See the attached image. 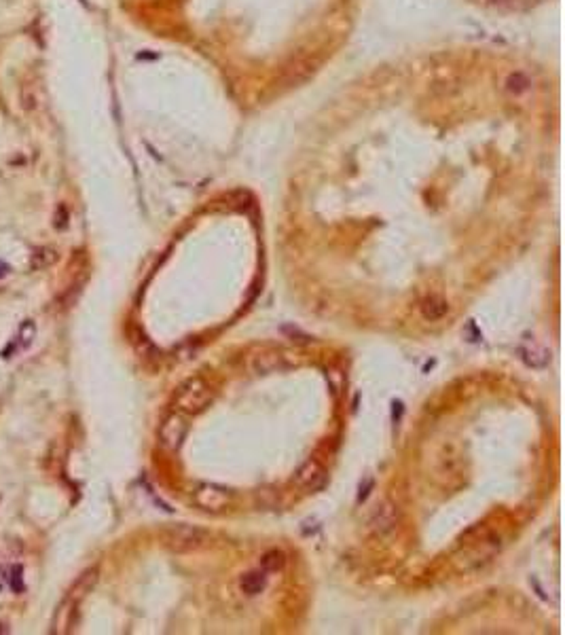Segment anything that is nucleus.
<instances>
[{"label": "nucleus", "mask_w": 565, "mask_h": 635, "mask_svg": "<svg viewBox=\"0 0 565 635\" xmlns=\"http://www.w3.org/2000/svg\"><path fill=\"white\" fill-rule=\"evenodd\" d=\"M186 432H189V424L182 417V413H172L163 419V424L159 428V441L165 449L176 451V449H180Z\"/></svg>", "instance_id": "5"}, {"label": "nucleus", "mask_w": 565, "mask_h": 635, "mask_svg": "<svg viewBox=\"0 0 565 635\" xmlns=\"http://www.w3.org/2000/svg\"><path fill=\"white\" fill-rule=\"evenodd\" d=\"M396 523H398V510H396V506H394L392 502L381 504V508H379V510L373 514V519H371V528H373L379 536H385V534L394 532Z\"/></svg>", "instance_id": "8"}, {"label": "nucleus", "mask_w": 565, "mask_h": 635, "mask_svg": "<svg viewBox=\"0 0 565 635\" xmlns=\"http://www.w3.org/2000/svg\"><path fill=\"white\" fill-rule=\"evenodd\" d=\"M447 311H449V305L440 297H428L421 303V315H423V320H428V322L443 320V318L447 315Z\"/></svg>", "instance_id": "12"}, {"label": "nucleus", "mask_w": 565, "mask_h": 635, "mask_svg": "<svg viewBox=\"0 0 565 635\" xmlns=\"http://www.w3.org/2000/svg\"><path fill=\"white\" fill-rule=\"evenodd\" d=\"M9 273H11V267H9L5 261H0V280H5Z\"/></svg>", "instance_id": "19"}, {"label": "nucleus", "mask_w": 565, "mask_h": 635, "mask_svg": "<svg viewBox=\"0 0 565 635\" xmlns=\"http://www.w3.org/2000/svg\"><path fill=\"white\" fill-rule=\"evenodd\" d=\"M286 565V555L277 551V548H271V551L263 553L261 557V570L267 574V572H279L281 568Z\"/></svg>", "instance_id": "14"}, {"label": "nucleus", "mask_w": 565, "mask_h": 635, "mask_svg": "<svg viewBox=\"0 0 565 635\" xmlns=\"http://www.w3.org/2000/svg\"><path fill=\"white\" fill-rule=\"evenodd\" d=\"M9 585L15 593L23 591V568L21 565H13L9 570Z\"/></svg>", "instance_id": "16"}, {"label": "nucleus", "mask_w": 565, "mask_h": 635, "mask_svg": "<svg viewBox=\"0 0 565 635\" xmlns=\"http://www.w3.org/2000/svg\"><path fill=\"white\" fill-rule=\"evenodd\" d=\"M212 398H214V390L204 377H191L178 388L174 405L178 413L197 415V413L206 411V407H210Z\"/></svg>", "instance_id": "1"}, {"label": "nucleus", "mask_w": 565, "mask_h": 635, "mask_svg": "<svg viewBox=\"0 0 565 635\" xmlns=\"http://www.w3.org/2000/svg\"><path fill=\"white\" fill-rule=\"evenodd\" d=\"M250 371L257 373V375H269V373H275L279 368H284V356H281L277 350H261L257 354L250 356Z\"/></svg>", "instance_id": "7"}, {"label": "nucleus", "mask_w": 565, "mask_h": 635, "mask_svg": "<svg viewBox=\"0 0 565 635\" xmlns=\"http://www.w3.org/2000/svg\"><path fill=\"white\" fill-rule=\"evenodd\" d=\"M9 585V568L0 565V593H3Z\"/></svg>", "instance_id": "18"}, {"label": "nucleus", "mask_w": 565, "mask_h": 635, "mask_svg": "<svg viewBox=\"0 0 565 635\" xmlns=\"http://www.w3.org/2000/svg\"><path fill=\"white\" fill-rule=\"evenodd\" d=\"M36 339V324L32 320H23L21 326H19V333H17V343L21 350H28L30 345L34 343Z\"/></svg>", "instance_id": "15"}, {"label": "nucleus", "mask_w": 565, "mask_h": 635, "mask_svg": "<svg viewBox=\"0 0 565 635\" xmlns=\"http://www.w3.org/2000/svg\"><path fill=\"white\" fill-rule=\"evenodd\" d=\"M98 579H100V570L98 568H89L87 572H83L76 579V583L72 585V589L68 591V597H72L76 601L85 599L94 591V587L98 585Z\"/></svg>", "instance_id": "9"}, {"label": "nucleus", "mask_w": 565, "mask_h": 635, "mask_svg": "<svg viewBox=\"0 0 565 635\" xmlns=\"http://www.w3.org/2000/svg\"><path fill=\"white\" fill-rule=\"evenodd\" d=\"M267 587V576L263 570H252V572H246L242 579H239V591L248 597H254L263 593Z\"/></svg>", "instance_id": "11"}, {"label": "nucleus", "mask_w": 565, "mask_h": 635, "mask_svg": "<svg viewBox=\"0 0 565 635\" xmlns=\"http://www.w3.org/2000/svg\"><path fill=\"white\" fill-rule=\"evenodd\" d=\"M165 544L176 553H195L212 544V534L197 525H174L165 532Z\"/></svg>", "instance_id": "2"}, {"label": "nucleus", "mask_w": 565, "mask_h": 635, "mask_svg": "<svg viewBox=\"0 0 565 635\" xmlns=\"http://www.w3.org/2000/svg\"><path fill=\"white\" fill-rule=\"evenodd\" d=\"M78 603L76 599L72 597H64V601L58 605V610H55V616H53V633H72L74 627H76V618H78Z\"/></svg>", "instance_id": "6"}, {"label": "nucleus", "mask_w": 565, "mask_h": 635, "mask_svg": "<svg viewBox=\"0 0 565 635\" xmlns=\"http://www.w3.org/2000/svg\"><path fill=\"white\" fill-rule=\"evenodd\" d=\"M66 220H68V212H66L64 206H60V208H58V214H55V227L64 229V227H66Z\"/></svg>", "instance_id": "17"}, {"label": "nucleus", "mask_w": 565, "mask_h": 635, "mask_svg": "<svg viewBox=\"0 0 565 635\" xmlns=\"http://www.w3.org/2000/svg\"><path fill=\"white\" fill-rule=\"evenodd\" d=\"M193 502L200 506L202 510L208 512H220L231 504V494L227 489H222L218 485H202L195 489Z\"/></svg>", "instance_id": "4"}, {"label": "nucleus", "mask_w": 565, "mask_h": 635, "mask_svg": "<svg viewBox=\"0 0 565 635\" xmlns=\"http://www.w3.org/2000/svg\"><path fill=\"white\" fill-rule=\"evenodd\" d=\"M493 3H502V0H493Z\"/></svg>", "instance_id": "21"}, {"label": "nucleus", "mask_w": 565, "mask_h": 635, "mask_svg": "<svg viewBox=\"0 0 565 635\" xmlns=\"http://www.w3.org/2000/svg\"><path fill=\"white\" fill-rule=\"evenodd\" d=\"M19 104L25 112H36L39 106H41V92H39V85L36 81H30L25 79L21 81L19 85Z\"/></svg>", "instance_id": "10"}, {"label": "nucleus", "mask_w": 565, "mask_h": 635, "mask_svg": "<svg viewBox=\"0 0 565 635\" xmlns=\"http://www.w3.org/2000/svg\"><path fill=\"white\" fill-rule=\"evenodd\" d=\"M7 631H9V629H7L5 625H0V633H7Z\"/></svg>", "instance_id": "20"}, {"label": "nucleus", "mask_w": 565, "mask_h": 635, "mask_svg": "<svg viewBox=\"0 0 565 635\" xmlns=\"http://www.w3.org/2000/svg\"><path fill=\"white\" fill-rule=\"evenodd\" d=\"M58 258H60V254H58V250H55V248H51V246H41V248H36V250L32 252L30 267H32L34 271H45V269H49L51 265L58 263Z\"/></svg>", "instance_id": "13"}, {"label": "nucleus", "mask_w": 565, "mask_h": 635, "mask_svg": "<svg viewBox=\"0 0 565 635\" xmlns=\"http://www.w3.org/2000/svg\"><path fill=\"white\" fill-rule=\"evenodd\" d=\"M326 481H328V472L318 459H307L295 475V485L309 494L320 492L326 485Z\"/></svg>", "instance_id": "3"}]
</instances>
